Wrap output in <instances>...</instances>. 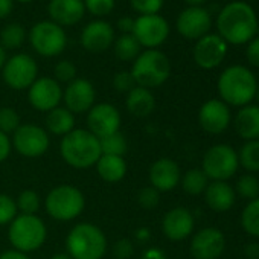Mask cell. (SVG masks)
Segmentation results:
<instances>
[{"instance_id": "6da1fadb", "label": "cell", "mask_w": 259, "mask_h": 259, "mask_svg": "<svg viewBox=\"0 0 259 259\" xmlns=\"http://www.w3.org/2000/svg\"><path fill=\"white\" fill-rule=\"evenodd\" d=\"M217 29L227 45H247L256 37L259 29L256 11L247 2L233 0L221 8L217 17Z\"/></svg>"}, {"instance_id": "7a4b0ae2", "label": "cell", "mask_w": 259, "mask_h": 259, "mask_svg": "<svg viewBox=\"0 0 259 259\" xmlns=\"http://www.w3.org/2000/svg\"><path fill=\"white\" fill-rule=\"evenodd\" d=\"M60 154L63 160L76 169H87L96 165L102 156L101 144L87 128H75L60 142Z\"/></svg>"}, {"instance_id": "3957f363", "label": "cell", "mask_w": 259, "mask_h": 259, "mask_svg": "<svg viewBox=\"0 0 259 259\" xmlns=\"http://www.w3.org/2000/svg\"><path fill=\"white\" fill-rule=\"evenodd\" d=\"M257 81L254 73L239 64L229 66L218 78V93L227 105L244 107L256 96Z\"/></svg>"}, {"instance_id": "277c9868", "label": "cell", "mask_w": 259, "mask_h": 259, "mask_svg": "<svg viewBox=\"0 0 259 259\" xmlns=\"http://www.w3.org/2000/svg\"><path fill=\"white\" fill-rule=\"evenodd\" d=\"M66 253L72 259H102L107 253V236L92 223H79L66 238Z\"/></svg>"}, {"instance_id": "5b68a950", "label": "cell", "mask_w": 259, "mask_h": 259, "mask_svg": "<svg viewBox=\"0 0 259 259\" xmlns=\"http://www.w3.org/2000/svg\"><path fill=\"white\" fill-rule=\"evenodd\" d=\"M130 72L136 81V85L151 90L163 85L168 81L171 75V61L162 51L147 49L133 61Z\"/></svg>"}, {"instance_id": "8992f818", "label": "cell", "mask_w": 259, "mask_h": 259, "mask_svg": "<svg viewBox=\"0 0 259 259\" xmlns=\"http://www.w3.org/2000/svg\"><path fill=\"white\" fill-rule=\"evenodd\" d=\"M48 238V227L38 215L19 213L8 226V239L14 250L31 253L43 247Z\"/></svg>"}, {"instance_id": "52a82bcc", "label": "cell", "mask_w": 259, "mask_h": 259, "mask_svg": "<svg viewBox=\"0 0 259 259\" xmlns=\"http://www.w3.org/2000/svg\"><path fill=\"white\" fill-rule=\"evenodd\" d=\"M45 209L55 221L76 220L85 209V197L73 185H58L45 198Z\"/></svg>"}, {"instance_id": "ba28073f", "label": "cell", "mask_w": 259, "mask_h": 259, "mask_svg": "<svg viewBox=\"0 0 259 259\" xmlns=\"http://www.w3.org/2000/svg\"><path fill=\"white\" fill-rule=\"evenodd\" d=\"M238 168V153L227 144H217L206 151L201 171L212 182H226L235 176Z\"/></svg>"}, {"instance_id": "9c48e42d", "label": "cell", "mask_w": 259, "mask_h": 259, "mask_svg": "<svg viewBox=\"0 0 259 259\" xmlns=\"http://www.w3.org/2000/svg\"><path fill=\"white\" fill-rule=\"evenodd\" d=\"M29 41L38 55L49 58L63 54L67 46V35L63 26L52 20H45L32 26L29 31Z\"/></svg>"}, {"instance_id": "30bf717a", "label": "cell", "mask_w": 259, "mask_h": 259, "mask_svg": "<svg viewBox=\"0 0 259 259\" xmlns=\"http://www.w3.org/2000/svg\"><path fill=\"white\" fill-rule=\"evenodd\" d=\"M13 148L23 157L37 159L46 154L51 145V138L46 128L37 123H22L13 135Z\"/></svg>"}, {"instance_id": "8fae6325", "label": "cell", "mask_w": 259, "mask_h": 259, "mask_svg": "<svg viewBox=\"0 0 259 259\" xmlns=\"http://www.w3.org/2000/svg\"><path fill=\"white\" fill-rule=\"evenodd\" d=\"M5 84L13 90H28L38 78L37 61L28 54H16L7 58L2 69Z\"/></svg>"}, {"instance_id": "7c38bea8", "label": "cell", "mask_w": 259, "mask_h": 259, "mask_svg": "<svg viewBox=\"0 0 259 259\" xmlns=\"http://www.w3.org/2000/svg\"><path fill=\"white\" fill-rule=\"evenodd\" d=\"M133 37L142 48L159 49L169 37V25L160 14L139 16L135 19Z\"/></svg>"}, {"instance_id": "4fadbf2b", "label": "cell", "mask_w": 259, "mask_h": 259, "mask_svg": "<svg viewBox=\"0 0 259 259\" xmlns=\"http://www.w3.org/2000/svg\"><path fill=\"white\" fill-rule=\"evenodd\" d=\"M87 130L98 139L120 132L119 110L108 102L95 104L87 111Z\"/></svg>"}, {"instance_id": "5bb4252c", "label": "cell", "mask_w": 259, "mask_h": 259, "mask_svg": "<svg viewBox=\"0 0 259 259\" xmlns=\"http://www.w3.org/2000/svg\"><path fill=\"white\" fill-rule=\"evenodd\" d=\"M177 32L186 40H200L210 34L212 16L203 7H188L183 10L176 22Z\"/></svg>"}, {"instance_id": "9a60e30c", "label": "cell", "mask_w": 259, "mask_h": 259, "mask_svg": "<svg viewBox=\"0 0 259 259\" xmlns=\"http://www.w3.org/2000/svg\"><path fill=\"white\" fill-rule=\"evenodd\" d=\"M227 51L229 45L218 34H207L197 40L192 57L198 67L204 70H212L224 61Z\"/></svg>"}, {"instance_id": "2e32d148", "label": "cell", "mask_w": 259, "mask_h": 259, "mask_svg": "<svg viewBox=\"0 0 259 259\" xmlns=\"http://www.w3.org/2000/svg\"><path fill=\"white\" fill-rule=\"evenodd\" d=\"M28 99L35 110L49 113L51 110L60 107V102L63 101L61 84L54 78L38 76L28 89Z\"/></svg>"}, {"instance_id": "e0dca14e", "label": "cell", "mask_w": 259, "mask_h": 259, "mask_svg": "<svg viewBox=\"0 0 259 259\" xmlns=\"http://www.w3.org/2000/svg\"><path fill=\"white\" fill-rule=\"evenodd\" d=\"M96 99V90L93 84L85 78H76L67 84L66 90L63 92L64 107L73 114L87 113Z\"/></svg>"}, {"instance_id": "ac0fdd59", "label": "cell", "mask_w": 259, "mask_h": 259, "mask_svg": "<svg viewBox=\"0 0 259 259\" xmlns=\"http://www.w3.org/2000/svg\"><path fill=\"white\" fill-rule=\"evenodd\" d=\"M224 248V233L217 227H204L198 230L191 241V254L195 259H218Z\"/></svg>"}, {"instance_id": "d6986e66", "label": "cell", "mask_w": 259, "mask_h": 259, "mask_svg": "<svg viewBox=\"0 0 259 259\" xmlns=\"http://www.w3.org/2000/svg\"><path fill=\"white\" fill-rule=\"evenodd\" d=\"M230 108L221 99H209L198 110V123L209 135H220L230 125Z\"/></svg>"}, {"instance_id": "ffe728a7", "label": "cell", "mask_w": 259, "mask_h": 259, "mask_svg": "<svg viewBox=\"0 0 259 259\" xmlns=\"http://www.w3.org/2000/svg\"><path fill=\"white\" fill-rule=\"evenodd\" d=\"M194 215L186 207H174L168 210L162 220V230L171 241H183L194 232Z\"/></svg>"}, {"instance_id": "44dd1931", "label": "cell", "mask_w": 259, "mask_h": 259, "mask_svg": "<svg viewBox=\"0 0 259 259\" xmlns=\"http://www.w3.org/2000/svg\"><path fill=\"white\" fill-rule=\"evenodd\" d=\"M114 43V29L104 20H95L84 26L81 32V45L92 54L107 51Z\"/></svg>"}, {"instance_id": "7402d4cb", "label": "cell", "mask_w": 259, "mask_h": 259, "mask_svg": "<svg viewBox=\"0 0 259 259\" xmlns=\"http://www.w3.org/2000/svg\"><path fill=\"white\" fill-rule=\"evenodd\" d=\"M150 183L159 192H169L180 185L182 172L177 162L168 157L157 159L150 168Z\"/></svg>"}, {"instance_id": "603a6c76", "label": "cell", "mask_w": 259, "mask_h": 259, "mask_svg": "<svg viewBox=\"0 0 259 259\" xmlns=\"http://www.w3.org/2000/svg\"><path fill=\"white\" fill-rule=\"evenodd\" d=\"M48 13L54 23L60 26H72L82 20L85 7L82 0H51Z\"/></svg>"}, {"instance_id": "cb8c5ba5", "label": "cell", "mask_w": 259, "mask_h": 259, "mask_svg": "<svg viewBox=\"0 0 259 259\" xmlns=\"http://www.w3.org/2000/svg\"><path fill=\"white\" fill-rule=\"evenodd\" d=\"M235 189L227 182H210L204 191L206 204L213 212H227L235 204Z\"/></svg>"}, {"instance_id": "d4e9b609", "label": "cell", "mask_w": 259, "mask_h": 259, "mask_svg": "<svg viewBox=\"0 0 259 259\" xmlns=\"http://www.w3.org/2000/svg\"><path fill=\"white\" fill-rule=\"evenodd\" d=\"M236 133L245 141L259 139V105H244L233 120Z\"/></svg>"}, {"instance_id": "484cf974", "label": "cell", "mask_w": 259, "mask_h": 259, "mask_svg": "<svg viewBox=\"0 0 259 259\" xmlns=\"http://www.w3.org/2000/svg\"><path fill=\"white\" fill-rule=\"evenodd\" d=\"M125 107L128 113L136 117H147L156 108V98L150 89L136 85L133 90L126 93Z\"/></svg>"}, {"instance_id": "4316f807", "label": "cell", "mask_w": 259, "mask_h": 259, "mask_svg": "<svg viewBox=\"0 0 259 259\" xmlns=\"http://www.w3.org/2000/svg\"><path fill=\"white\" fill-rule=\"evenodd\" d=\"M95 168H96L98 176L107 183H117L123 180V177L126 176V169H128L123 157L108 156V154H102L99 160L96 162Z\"/></svg>"}, {"instance_id": "83f0119b", "label": "cell", "mask_w": 259, "mask_h": 259, "mask_svg": "<svg viewBox=\"0 0 259 259\" xmlns=\"http://www.w3.org/2000/svg\"><path fill=\"white\" fill-rule=\"evenodd\" d=\"M75 130V114L66 107H57L46 116V132L54 136L64 138Z\"/></svg>"}, {"instance_id": "f1b7e54d", "label": "cell", "mask_w": 259, "mask_h": 259, "mask_svg": "<svg viewBox=\"0 0 259 259\" xmlns=\"http://www.w3.org/2000/svg\"><path fill=\"white\" fill-rule=\"evenodd\" d=\"M113 46H114V54L120 61H135L142 49V46L133 37V34H122L113 43Z\"/></svg>"}, {"instance_id": "f546056e", "label": "cell", "mask_w": 259, "mask_h": 259, "mask_svg": "<svg viewBox=\"0 0 259 259\" xmlns=\"http://www.w3.org/2000/svg\"><path fill=\"white\" fill-rule=\"evenodd\" d=\"M180 185L186 194L200 195V194H204V191L209 185V179L201 171V168H192V169L186 171L185 176L180 179Z\"/></svg>"}, {"instance_id": "4dcf8cb0", "label": "cell", "mask_w": 259, "mask_h": 259, "mask_svg": "<svg viewBox=\"0 0 259 259\" xmlns=\"http://www.w3.org/2000/svg\"><path fill=\"white\" fill-rule=\"evenodd\" d=\"M26 40V29L19 23L7 25L2 32H0V46L5 51H14L23 46Z\"/></svg>"}, {"instance_id": "1f68e13d", "label": "cell", "mask_w": 259, "mask_h": 259, "mask_svg": "<svg viewBox=\"0 0 259 259\" xmlns=\"http://www.w3.org/2000/svg\"><path fill=\"white\" fill-rule=\"evenodd\" d=\"M242 229L254 238H259V198L248 201L241 213Z\"/></svg>"}, {"instance_id": "d6a6232c", "label": "cell", "mask_w": 259, "mask_h": 259, "mask_svg": "<svg viewBox=\"0 0 259 259\" xmlns=\"http://www.w3.org/2000/svg\"><path fill=\"white\" fill-rule=\"evenodd\" d=\"M238 159L244 169H247L248 172H257L259 171V139L247 141L242 145Z\"/></svg>"}, {"instance_id": "836d02e7", "label": "cell", "mask_w": 259, "mask_h": 259, "mask_svg": "<svg viewBox=\"0 0 259 259\" xmlns=\"http://www.w3.org/2000/svg\"><path fill=\"white\" fill-rule=\"evenodd\" d=\"M101 144V151L102 154H108V156H120L123 157L128 151V142L123 133L117 132L114 135H110L107 138L99 139Z\"/></svg>"}, {"instance_id": "e575fe53", "label": "cell", "mask_w": 259, "mask_h": 259, "mask_svg": "<svg viewBox=\"0 0 259 259\" xmlns=\"http://www.w3.org/2000/svg\"><path fill=\"white\" fill-rule=\"evenodd\" d=\"M41 200L37 191L34 189H25L17 195L16 200V206L17 210L23 215H37L38 209H40Z\"/></svg>"}, {"instance_id": "d590c367", "label": "cell", "mask_w": 259, "mask_h": 259, "mask_svg": "<svg viewBox=\"0 0 259 259\" xmlns=\"http://www.w3.org/2000/svg\"><path fill=\"white\" fill-rule=\"evenodd\" d=\"M235 194L242 197L244 200H256L259 198V180L253 174H244L236 182Z\"/></svg>"}, {"instance_id": "8d00e7d4", "label": "cell", "mask_w": 259, "mask_h": 259, "mask_svg": "<svg viewBox=\"0 0 259 259\" xmlns=\"http://www.w3.org/2000/svg\"><path fill=\"white\" fill-rule=\"evenodd\" d=\"M20 125V116L13 107H0V132L10 136L16 133Z\"/></svg>"}, {"instance_id": "74e56055", "label": "cell", "mask_w": 259, "mask_h": 259, "mask_svg": "<svg viewBox=\"0 0 259 259\" xmlns=\"http://www.w3.org/2000/svg\"><path fill=\"white\" fill-rule=\"evenodd\" d=\"M17 215L16 200L8 194H0V226H10Z\"/></svg>"}, {"instance_id": "f35d334b", "label": "cell", "mask_w": 259, "mask_h": 259, "mask_svg": "<svg viewBox=\"0 0 259 259\" xmlns=\"http://www.w3.org/2000/svg\"><path fill=\"white\" fill-rule=\"evenodd\" d=\"M138 203L145 210H154L160 203V192L151 185L145 186L138 192Z\"/></svg>"}, {"instance_id": "ab89813d", "label": "cell", "mask_w": 259, "mask_h": 259, "mask_svg": "<svg viewBox=\"0 0 259 259\" xmlns=\"http://www.w3.org/2000/svg\"><path fill=\"white\" fill-rule=\"evenodd\" d=\"M54 75H55V81H58L60 84H69L73 79H76V66L69 61V60H61L55 64L54 69Z\"/></svg>"}, {"instance_id": "60d3db41", "label": "cell", "mask_w": 259, "mask_h": 259, "mask_svg": "<svg viewBox=\"0 0 259 259\" xmlns=\"http://www.w3.org/2000/svg\"><path fill=\"white\" fill-rule=\"evenodd\" d=\"M165 0H130L132 8L139 13V16H150V14H159L163 8Z\"/></svg>"}, {"instance_id": "b9f144b4", "label": "cell", "mask_w": 259, "mask_h": 259, "mask_svg": "<svg viewBox=\"0 0 259 259\" xmlns=\"http://www.w3.org/2000/svg\"><path fill=\"white\" fill-rule=\"evenodd\" d=\"M85 11L96 17H104L114 10L116 0H82Z\"/></svg>"}, {"instance_id": "7bdbcfd3", "label": "cell", "mask_w": 259, "mask_h": 259, "mask_svg": "<svg viewBox=\"0 0 259 259\" xmlns=\"http://www.w3.org/2000/svg\"><path fill=\"white\" fill-rule=\"evenodd\" d=\"M113 87L120 93H128L130 90H133L136 87V81H135L132 72H128V70L117 72L113 76Z\"/></svg>"}, {"instance_id": "ee69618b", "label": "cell", "mask_w": 259, "mask_h": 259, "mask_svg": "<svg viewBox=\"0 0 259 259\" xmlns=\"http://www.w3.org/2000/svg\"><path fill=\"white\" fill-rule=\"evenodd\" d=\"M113 254L116 259H130L135 254V242L132 239H117L113 244Z\"/></svg>"}, {"instance_id": "f6af8a7d", "label": "cell", "mask_w": 259, "mask_h": 259, "mask_svg": "<svg viewBox=\"0 0 259 259\" xmlns=\"http://www.w3.org/2000/svg\"><path fill=\"white\" fill-rule=\"evenodd\" d=\"M245 57L250 66L259 69V37H254L251 41L247 43Z\"/></svg>"}, {"instance_id": "bcb514c9", "label": "cell", "mask_w": 259, "mask_h": 259, "mask_svg": "<svg viewBox=\"0 0 259 259\" xmlns=\"http://www.w3.org/2000/svg\"><path fill=\"white\" fill-rule=\"evenodd\" d=\"M13 151V142L11 138L5 133L0 132V163H4Z\"/></svg>"}, {"instance_id": "7dc6e473", "label": "cell", "mask_w": 259, "mask_h": 259, "mask_svg": "<svg viewBox=\"0 0 259 259\" xmlns=\"http://www.w3.org/2000/svg\"><path fill=\"white\" fill-rule=\"evenodd\" d=\"M141 259H168L166 253L162 250V248H157V247H148L144 250Z\"/></svg>"}, {"instance_id": "c3c4849f", "label": "cell", "mask_w": 259, "mask_h": 259, "mask_svg": "<svg viewBox=\"0 0 259 259\" xmlns=\"http://www.w3.org/2000/svg\"><path fill=\"white\" fill-rule=\"evenodd\" d=\"M133 28H135V19L133 17H120L117 20V29L122 32V34H132L133 32Z\"/></svg>"}, {"instance_id": "681fc988", "label": "cell", "mask_w": 259, "mask_h": 259, "mask_svg": "<svg viewBox=\"0 0 259 259\" xmlns=\"http://www.w3.org/2000/svg\"><path fill=\"white\" fill-rule=\"evenodd\" d=\"M151 239V230L148 227H139L135 230V241L138 244H147Z\"/></svg>"}, {"instance_id": "f907efd6", "label": "cell", "mask_w": 259, "mask_h": 259, "mask_svg": "<svg viewBox=\"0 0 259 259\" xmlns=\"http://www.w3.org/2000/svg\"><path fill=\"white\" fill-rule=\"evenodd\" d=\"M14 8V0H0V20L7 19Z\"/></svg>"}, {"instance_id": "816d5d0a", "label": "cell", "mask_w": 259, "mask_h": 259, "mask_svg": "<svg viewBox=\"0 0 259 259\" xmlns=\"http://www.w3.org/2000/svg\"><path fill=\"white\" fill-rule=\"evenodd\" d=\"M0 259H31V257L23 251L11 248V250H5L2 254H0Z\"/></svg>"}, {"instance_id": "f5cc1de1", "label": "cell", "mask_w": 259, "mask_h": 259, "mask_svg": "<svg viewBox=\"0 0 259 259\" xmlns=\"http://www.w3.org/2000/svg\"><path fill=\"white\" fill-rule=\"evenodd\" d=\"M245 256L248 259H259V244L257 242H250L245 245V250H244Z\"/></svg>"}, {"instance_id": "db71d44e", "label": "cell", "mask_w": 259, "mask_h": 259, "mask_svg": "<svg viewBox=\"0 0 259 259\" xmlns=\"http://www.w3.org/2000/svg\"><path fill=\"white\" fill-rule=\"evenodd\" d=\"M5 63H7V51L2 46H0V72H2Z\"/></svg>"}, {"instance_id": "11a10c76", "label": "cell", "mask_w": 259, "mask_h": 259, "mask_svg": "<svg viewBox=\"0 0 259 259\" xmlns=\"http://www.w3.org/2000/svg\"><path fill=\"white\" fill-rule=\"evenodd\" d=\"M185 2H186L189 7H201L203 4L207 2V0H185Z\"/></svg>"}, {"instance_id": "9f6ffc18", "label": "cell", "mask_w": 259, "mask_h": 259, "mask_svg": "<svg viewBox=\"0 0 259 259\" xmlns=\"http://www.w3.org/2000/svg\"><path fill=\"white\" fill-rule=\"evenodd\" d=\"M51 259H72L67 253H55Z\"/></svg>"}, {"instance_id": "6f0895ef", "label": "cell", "mask_w": 259, "mask_h": 259, "mask_svg": "<svg viewBox=\"0 0 259 259\" xmlns=\"http://www.w3.org/2000/svg\"><path fill=\"white\" fill-rule=\"evenodd\" d=\"M14 2H19V4H31L32 0H14Z\"/></svg>"}, {"instance_id": "680465c9", "label": "cell", "mask_w": 259, "mask_h": 259, "mask_svg": "<svg viewBox=\"0 0 259 259\" xmlns=\"http://www.w3.org/2000/svg\"><path fill=\"white\" fill-rule=\"evenodd\" d=\"M256 98H257V101H259V84H257V89H256Z\"/></svg>"}, {"instance_id": "91938a15", "label": "cell", "mask_w": 259, "mask_h": 259, "mask_svg": "<svg viewBox=\"0 0 259 259\" xmlns=\"http://www.w3.org/2000/svg\"><path fill=\"white\" fill-rule=\"evenodd\" d=\"M251 2H259V0H251Z\"/></svg>"}]
</instances>
